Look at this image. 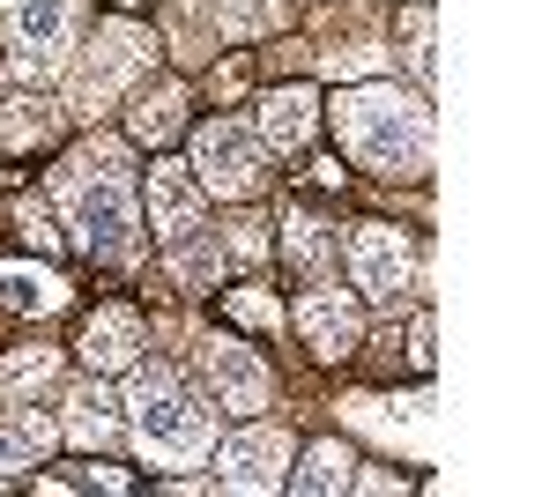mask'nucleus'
<instances>
[{"label": "nucleus", "mask_w": 557, "mask_h": 497, "mask_svg": "<svg viewBox=\"0 0 557 497\" xmlns=\"http://www.w3.org/2000/svg\"><path fill=\"white\" fill-rule=\"evenodd\" d=\"M60 201L75 215L97 260H134V208H127V157L120 141H89L60 164Z\"/></svg>", "instance_id": "f03ea898"}, {"label": "nucleus", "mask_w": 557, "mask_h": 497, "mask_svg": "<svg viewBox=\"0 0 557 497\" xmlns=\"http://www.w3.org/2000/svg\"><path fill=\"white\" fill-rule=\"evenodd\" d=\"M223 260H260V223H231V246Z\"/></svg>", "instance_id": "bb28decb"}, {"label": "nucleus", "mask_w": 557, "mask_h": 497, "mask_svg": "<svg viewBox=\"0 0 557 497\" xmlns=\"http://www.w3.org/2000/svg\"><path fill=\"white\" fill-rule=\"evenodd\" d=\"M201 378H209V401L215 409H238V415H253L268 409V394H275V378H268V364H260L246 341H201Z\"/></svg>", "instance_id": "6e6552de"}, {"label": "nucleus", "mask_w": 557, "mask_h": 497, "mask_svg": "<svg viewBox=\"0 0 557 497\" xmlns=\"http://www.w3.org/2000/svg\"><path fill=\"white\" fill-rule=\"evenodd\" d=\"M298 327L320 357H349V349H357V305H349L343 290H305Z\"/></svg>", "instance_id": "9d476101"}, {"label": "nucleus", "mask_w": 557, "mask_h": 497, "mask_svg": "<svg viewBox=\"0 0 557 497\" xmlns=\"http://www.w3.org/2000/svg\"><path fill=\"white\" fill-rule=\"evenodd\" d=\"M141 67H149V38H141L134 23H104L97 45H89V60H83V75H75V104H83V112H104Z\"/></svg>", "instance_id": "423d86ee"}, {"label": "nucleus", "mask_w": 557, "mask_h": 497, "mask_svg": "<svg viewBox=\"0 0 557 497\" xmlns=\"http://www.w3.org/2000/svg\"><path fill=\"white\" fill-rule=\"evenodd\" d=\"M38 386H52V349H15V357H8V394L30 401Z\"/></svg>", "instance_id": "6ab92c4d"}, {"label": "nucleus", "mask_w": 557, "mask_h": 497, "mask_svg": "<svg viewBox=\"0 0 557 497\" xmlns=\"http://www.w3.org/2000/svg\"><path fill=\"white\" fill-rule=\"evenodd\" d=\"M283 483H298V490H312V497L343 490V483H349V453L327 438V446H312V453H305V468H298V475H283Z\"/></svg>", "instance_id": "a211bd4d"}, {"label": "nucleus", "mask_w": 557, "mask_h": 497, "mask_svg": "<svg viewBox=\"0 0 557 497\" xmlns=\"http://www.w3.org/2000/svg\"><path fill=\"white\" fill-rule=\"evenodd\" d=\"M215 475H223L231 490H275V483L290 475V431H275V423L238 431V438L215 453Z\"/></svg>", "instance_id": "1a4fd4ad"}, {"label": "nucleus", "mask_w": 557, "mask_h": 497, "mask_svg": "<svg viewBox=\"0 0 557 497\" xmlns=\"http://www.w3.org/2000/svg\"><path fill=\"white\" fill-rule=\"evenodd\" d=\"M320 120V104H312V89H275V97H260V149H298L305 134Z\"/></svg>", "instance_id": "ddd939ff"}, {"label": "nucleus", "mask_w": 557, "mask_h": 497, "mask_svg": "<svg viewBox=\"0 0 557 497\" xmlns=\"http://www.w3.org/2000/svg\"><path fill=\"white\" fill-rule=\"evenodd\" d=\"M290 15V0H215V30L223 38H260Z\"/></svg>", "instance_id": "f3484780"}, {"label": "nucleus", "mask_w": 557, "mask_h": 497, "mask_svg": "<svg viewBox=\"0 0 557 497\" xmlns=\"http://www.w3.org/2000/svg\"><path fill=\"white\" fill-rule=\"evenodd\" d=\"M164 252H172V275H178V283H194V290L223 275V246H215V231H201V223L178 231V238H164Z\"/></svg>", "instance_id": "dca6fc26"}, {"label": "nucleus", "mask_w": 557, "mask_h": 497, "mask_svg": "<svg viewBox=\"0 0 557 497\" xmlns=\"http://www.w3.org/2000/svg\"><path fill=\"white\" fill-rule=\"evenodd\" d=\"M149 223H157V238H178V231L201 223V186H194L178 164L149 171Z\"/></svg>", "instance_id": "9b49d317"}, {"label": "nucleus", "mask_w": 557, "mask_h": 497, "mask_svg": "<svg viewBox=\"0 0 557 497\" xmlns=\"http://www.w3.org/2000/svg\"><path fill=\"white\" fill-rule=\"evenodd\" d=\"M8 45L23 75H52L75 45V0H8Z\"/></svg>", "instance_id": "0eeeda50"}, {"label": "nucleus", "mask_w": 557, "mask_h": 497, "mask_svg": "<svg viewBox=\"0 0 557 497\" xmlns=\"http://www.w3.org/2000/svg\"><path fill=\"white\" fill-rule=\"evenodd\" d=\"M8 290H15V305H23V312H52V305H60V275H30V268H15V275H8Z\"/></svg>", "instance_id": "412c9836"}, {"label": "nucleus", "mask_w": 557, "mask_h": 497, "mask_svg": "<svg viewBox=\"0 0 557 497\" xmlns=\"http://www.w3.org/2000/svg\"><path fill=\"white\" fill-rule=\"evenodd\" d=\"M127 415H134L141 453L157 460V468H194V460H209V446H215V409L178 372H164V364L134 378Z\"/></svg>", "instance_id": "7ed1b4c3"}, {"label": "nucleus", "mask_w": 557, "mask_h": 497, "mask_svg": "<svg viewBox=\"0 0 557 497\" xmlns=\"http://www.w3.org/2000/svg\"><path fill=\"white\" fill-rule=\"evenodd\" d=\"M15 223H23V238H38V246L60 238V231H52V215H45V201H23V208H15Z\"/></svg>", "instance_id": "b1692460"}, {"label": "nucleus", "mask_w": 557, "mask_h": 497, "mask_svg": "<svg viewBox=\"0 0 557 497\" xmlns=\"http://www.w3.org/2000/svg\"><path fill=\"white\" fill-rule=\"evenodd\" d=\"M172 126H178V89L164 83L157 97H141V104H134V134H141V141H164Z\"/></svg>", "instance_id": "aec40b11"}, {"label": "nucleus", "mask_w": 557, "mask_h": 497, "mask_svg": "<svg viewBox=\"0 0 557 497\" xmlns=\"http://www.w3.org/2000/svg\"><path fill=\"white\" fill-rule=\"evenodd\" d=\"M335 126H343V141L364 157L372 171H386V178H417V171H431V112L424 97H401L394 83H372V89H349V97H335Z\"/></svg>", "instance_id": "f257e3e1"}, {"label": "nucleus", "mask_w": 557, "mask_h": 497, "mask_svg": "<svg viewBox=\"0 0 557 497\" xmlns=\"http://www.w3.org/2000/svg\"><path fill=\"white\" fill-rule=\"evenodd\" d=\"M409 67H417V83H431V8L409 15Z\"/></svg>", "instance_id": "4be33fe9"}, {"label": "nucleus", "mask_w": 557, "mask_h": 497, "mask_svg": "<svg viewBox=\"0 0 557 497\" xmlns=\"http://www.w3.org/2000/svg\"><path fill=\"white\" fill-rule=\"evenodd\" d=\"M231 312H238L246 327H275V297H260V290H238V297H231Z\"/></svg>", "instance_id": "5701e85b"}, {"label": "nucleus", "mask_w": 557, "mask_h": 497, "mask_svg": "<svg viewBox=\"0 0 557 497\" xmlns=\"http://www.w3.org/2000/svg\"><path fill=\"white\" fill-rule=\"evenodd\" d=\"M349 268H357V290L372 305H401L409 283H417V252L394 223H357L349 231Z\"/></svg>", "instance_id": "39448f33"}, {"label": "nucleus", "mask_w": 557, "mask_h": 497, "mask_svg": "<svg viewBox=\"0 0 557 497\" xmlns=\"http://www.w3.org/2000/svg\"><path fill=\"white\" fill-rule=\"evenodd\" d=\"M45 446H52V423H45L38 409H8L0 415V483L23 475V468H38Z\"/></svg>", "instance_id": "4468645a"}, {"label": "nucleus", "mask_w": 557, "mask_h": 497, "mask_svg": "<svg viewBox=\"0 0 557 497\" xmlns=\"http://www.w3.org/2000/svg\"><path fill=\"white\" fill-rule=\"evenodd\" d=\"M67 438L89 446V453H97V446H112V438H120V401H112L104 386H83V394L67 401Z\"/></svg>", "instance_id": "2eb2a0df"}, {"label": "nucleus", "mask_w": 557, "mask_h": 497, "mask_svg": "<svg viewBox=\"0 0 557 497\" xmlns=\"http://www.w3.org/2000/svg\"><path fill=\"white\" fill-rule=\"evenodd\" d=\"M52 126V112L45 104H15V120H8V141H30V134H45Z\"/></svg>", "instance_id": "393cba45"}, {"label": "nucleus", "mask_w": 557, "mask_h": 497, "mask_svg": "<svg viewBox=\"0 0 557 497\" xmlns=\"http://www.w3.org/2000/svg\"><path fill=\"white\" fill-rule=\"evenodd\" d=\"M409 357H417V364H431V320H417V334H409Z\"/></svg>", "instance_id": "cd10ccee"}, {"label": "nucleus", "mask_w": 557, "mask_h": 497, "mask_svg": "<svg viewBox=\"0 0 557 497\" xmlns=\"http://www.w3.org/2000/svg\"><path fill=\"white\" fill-rule=\"evenodd\" d=\"M194 171H201V186L223 194V201H246L268 186V149H260V134H246L238 120H215L194 134Z\"/></svg>", "instance_id": "20e7f679"}, {"label": "nucleus", "mask_w": 557, "mask_h": 497, "mask_svg": "<svg viewBox=\"0 0 557 497\" xmlns=\"http://www.w3.org/2000/svg\"><path fill=\"white\" fill-rule=\"evenodd\" d=\"M83 357H89V372H127L134 357H141V320L134 312H97L83 327Z\"/></svg>", "instance_id": "f8f14e48"}, {"label": "nucleus", "mask_w": 557, "mask_h": 497, "mask_svg": "<svg viewBox=\"0 0 557 497\" xmlns=\"http://www.w3.org/2000/svg\"><path fill=\"white\" fill-rule=\"evenodd\" d=\"M290 252H298L305 268H320V252H327V238H320V223H290Z\"/></svg>", "instance_id": "a878e982"}]
</instances>
